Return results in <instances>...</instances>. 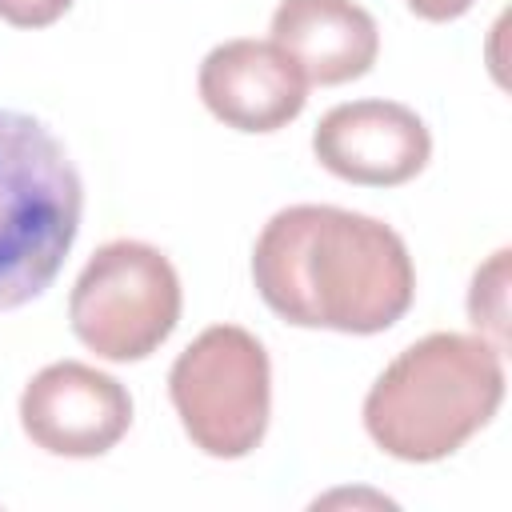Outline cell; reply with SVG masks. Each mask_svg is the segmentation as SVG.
<instances>
[{"mask_svg": "<svg viewBox=\"0 0 512 512\" xmlns=\"http://www.w3.org/2000/svg\"><path fill=\"white\" fill-rule=\"evenodd\" d=\"M180 276L144 240H108L80 268L68 320L76 340L112 364L152 356L180 324Z\"/></svg>", "mask_w": 512, "mask_h": 512, "instance_id": "5", "label": "cell"}, {"mask_svg": "<svg viewBox=\"0 0 512 512\" xmlns=\"http://www.w3.org/2000/svg\"><path fill=\"white\" fill-rule=\"evenodd\" d=\"M168 396L184 436L212 460H240L260 448L272 416V364L240 324L204 328L172 364Z\"/></svg>", "mask_w": 512, "mask_h": 512, "instance_id": "4", "label": "cell"}, {"mask_svg": "<svg viewBox=\"0 0 512 512\" xmlns=\"http://www.w3.org/2000/svg\"><path fill=\"white\" fill-rule=\"evenodd\" d=\"M320 168L348 184L396 188L424 172L432 156L428 124L396 100H348L320 116L312 132Z\"/></svg>", "mask_w": 512, "mask_h": 512, "instance_id": "7", "label": "cell"}, {"mask_svg": "<svg viewBox=\"0 0 512 512\" xmlns=\"http://www.w3.org/2000/svg\"><path fill=\"white\" fill-rule=\"evenodd\" d=\"M20 428L48 456L92 460L116 448L132 428V396L116 376L92 364L56 360L24 384Z\"/></svg>", "mask_w": 512, "mask_h": 512, "instance_id": "6", "label": "cell"}, {"mask_svg": "<svg viewBox=\"0 0 512 512\" xmlns=\"http://www.w3.org/2000/svg\"><path fill=\"white\" fill-rule=\"evenodd\" d=\"M504 404V352L484 336L428 332L408 344L364 396V432L404 464L464 448Z\"/></svg>", "mask_w": 512, "mask_h": 512, "instance_id": "2", "label": "cell"}, {"mask_svg": "<svg viewBox=\"0 0 512 512\" xmlns=\"http://www.w3.org/2000/svg\"><path fill=\"white\" fill-rule=\"evenodd\" d=\"M68 8L72 0H0V20H8L12 28H48Z\"/></svg>", "mask_w": 512, "mask_h": 512, "instance_id": "11", "label": "cell"}, {"mask_svg": "<svg viewBox=\"0 0 512 512\" xmlns=\"http://www.w3.org/2000/svg\"><path fill=\"white\" fill-rule=\"evenodd\" d=\"M468 316L476 324V332L504 352V320H508V248L492 252V260L484 268H476L472 276V292H468Z\"/></svg>", "mask_w": 512, "mask_h": 512, "instance_id": "10", "label": "cell"}, {"mask_svg": "<svg viewBox=\"0 0 512 512\" xmlns=\"http://www.w3.org/2000/svg\"><path fill=\"white\" fill-rule=\"evenodd\" d=\"M204 108L236 132H276L308 104V80L272 40H224L200 60L196 76Z\"/></svg>", "mask_w": 512, "mask_h": 512, "instance_id": "8", "label": "cell"}, {"mask_svg": "<svg viewBox=\"0 0 512 512\" xmlns=\"http://www.w3.org/2000/svg\"><path fill=\"white\" fill-rule=\"evenodd\" d=\"M80 212L84 184L64 144L36 116L0 108V312L52 288Z\"/></svg>", "mask_w": 512, "mask_h": 512, "instance_id": "3", "label": "cell"}, {"mask_svg": "<svg viewBox=\"0 0 512 512\" xmlns=\"http://www.w3.org/2000/svg\"><path fill=\"white\" fill-rule=\"evenodd\" d=\"M272 44L284 48L308 84L360 80L380 56V28L356 0H280Z\"/></svg>", "mask_w": 512, "mask_h": 512, "instance_id": "9", "label": "cell"}, {"mask_svg": "<svg viewBox=\"0 0 512 512\" xmlns=\"http://www.w3.org/2000/svg\"><path fill=\"white\" fill-rule=\"evenodd\" d=\"M476 0H408V8L420 16V20H432V24H444V20H456L472 8Z\"/></svg>", "mask_w": 512, "mask_h": 512, "instance_id": "12", "label": "cell"}, {"mask_svg": "<svg viewBox=\"0 0 512 512\" xmlns=\"http://www.w3.org/2000/svg\"><path fill=\"white\" fill-rule=\"evenodd\" d=\"M252 280L280 320L348 336L392 328L416 296L400 232L336 204L280 208L256 236Z\"/></svg>", "mask_w": 512, "mask_h": 512, "instance_id": "1", "label": "cell"}]
</instances>
